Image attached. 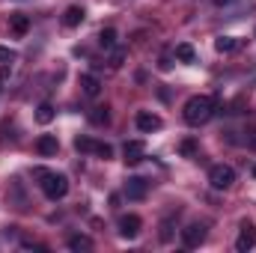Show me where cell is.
<instances>
[{
	"mask_svg": "<svg viewBox=\"0 0 256 253\" xmlns=\"http://www.w3.org/2000/svg\"><path fill=\"white\" fill-rule=\"evenodd\" d=\"M158 68H161V72H167V68H173V60H170V54H164V57L158 60Z\"/></svg>",
	"mask_w": 256,
	"mask_h": 253,
	"instance_id": "cell-25",
	"label": "cell"
},
{
	"mask_svg": "<svg viewBox=\"0 0 256 253\" xmlns=\"http://www.w3.org/2000/svg\"><path fill=\"white\" fill-rule=\"evenodd\" d=\"M161 126H164V122H161V116L146 114V110H143V114H137V128H140L143 134H152V131H158Z\"/></svg>",
	"mask_w": 256,
	"mask_h": 253,
	"instance_id": "cell-9",
	"label": "cell"
},
{
	"mask_svg": "<svg viewBox=\"0 0 256 253\" xmlns=\"http://www.w3.org/2000/svg\"><path fill=\"white\" fill-rule=\"evenodd\" d=\"M80 90H84V96L96 98V96L102 92V80H98L96 74H80Z\"/></svg>",
	"mask_w": 256,
	"mask_h": 253,
	"instance_id": "cell-10",
	"label": "cell"
},
{
	"mask_svg": "<svg viewBox=\"0 0 256 253\" xmlns=\"http://www.w3.org/2000/svg\"><path fill=\"white\" fill-rule=\"evenodd\" d=\"M9 27H12V33H15V36H24V33L30 30V18H27L24 12H15V15L9 18Z\"/></svg>",
	"mask_w": 256,
	"mask_h": 253,
	"instance_id": "cell-13",
	"label": "cell"
},
{
	"mask_svg": "<svg viewBox=\"0 0 256 253\" xmlns=\"http://www.w3.org/2000/svg\"><path fill=\"white\" fill-rule=\"evenodd\" d=\"M208 182H212V188L214 190L232 188V182H236V170H232L230 164H214V167L208 170Z\"/></svg>",
	"mask_w": 256,
	"mask_h": 253,
	"instance_id": "cell-3",
	"label": "cell"
},
{
	"mask_svg": "<svg viewBox=\"0 0 256 253\" xmlns=\"http://www.w3.org/2000/svg\"><path fill=\"white\" fill-rule=\"evenodd\" d=\"M254 176H256V167H254Z\"/></svg>",
	"mask_w": 256,
	"mask_h": 253,
	"instance_id": "cell-27",
	"label": "cell"
},
{
	"mask_svg": "<svg viewBox=\"0 0 256 253\" xmlns=\"http://www.w3.org/2000/svg\"><path fill=\"white\" fill-rule=\"evenodd\" d=\"M90 122H92V126H108V122H110L108 108H92V110H90Z\"/></svg>",
	"mask_w": 256,
	"mask_h": 253,
	"instance_id": "cell-18",
	"label": "cell"
},
{
	"mask_svg": "<svg viewBox=\"0 0 256 253\" xmlns=\"http://www.w3.org/2000/svg\"><path fill=\"white\" fill-rule=\"evenodd\" d=\"M146 190H149V185H146V179H140V176H131V179L126 182V196L128 200H143Z\"/></svg>",
	"mask_w": 256,
	"mask_h": 253,
	"instance_id": "cell-8",
	"label": "cell"
},
{
	"mask_svg": "<svg viewBox=\"0 0 256 253\" xmlns=\"http://www.w3.org/2000/svg\"><path fill=\"white\" fill-rule=\"evenodd\" d=\"M68 250H92V242L86 236H72L68 238Z\"/></svg>",
	"mask_w": 256,
	"mask_h": 253,
	"instance_id": "cell-19",
	"label": "cell"
},
{
	"mask_svg": "<svg viewBox=\"0 0 256 253\" xmlns=\"http://www.w3.org/2000/svg\"><path fill=\"white\" fill-rule=\"evenodd\" d=\"M122 155H126V164H140L146 158V143L143 140H128Z\"/></svg>",
	"mask_w": 256,
	"mask_h": 253,
	"instance_id": "cell-7",
	"label": "cell"
},
{
	"mask_svg": "<svg viewBox=\"0 0 256 253\" xmlns=\"http://www.w3.org/2000/svg\"><path fill=\"white\" fill-rule=\"evenodd\" d=\"M182 116H185V122L194 126V128L206 126V122L214 116V98H212V96H194V98H188Z\"/></svg>",
	"mask_w": 256,
	"mask_h": 253,
	"instance_id": "cell-1",
	"label": "cell"
},
{
	"mask_svg": "<svg viewBox=\"0 0 256 253\" xmlns=\"http://www.w3.org/2000/svg\"><path fill=\"white\" fill-rule=\"evenodd\" d=\"M96 155L108 161V158H114V146L110 143H96Z\"/></svg>",
	"mask_w": 256,
	"mask_h": 253,
	"instance_id": "cell-21",
	"label": "cell"
},
{
	"mask_svg": "<svg viewBox=\"0 0 256 253\" xmlns=\"http://www.w3.org/2000/svg\"><path fill=\"white\" fill-rule=\"evenodd\" d=\"M54 120V104H48V102H42L39 108H36V122H42V126H48Z\"/></svg>",
	"mask_w": 256,
	"mask_h": 253,
	"instance_id": "cell-16",
	"label": "cell"
},
{
	"mask_svg": "<svg viewBox=\"0 0 256 253\" xmlns=\"http://www.w3.org/2000/svg\"><path fill=\"white\" fill-rule=\"evenodd\" d=\"M36 149H39V155H57L60 143H57V137H54V134H42V137L36 140Z\"/></svg>",
	"mask_w": 256,
	"mask_h": 253,
	"instance_id": "cell-11",
	"label": "cell"
},
{
	"mask_svg": "<svg viewBox=\"0 0 256 253\" xmlns=\"http://www.w3.org/2000/svg\"><path fill=\"white\" fill-rule=\"evenodd\" d=\"M214 3H218V6H224V3H232V0H214Z\"/></svg>",
	"mask_w": 256,
	"mask_h": 253,
	"instance_id": "cell-26",
	"label": "cell"
},
{
	"mask_svg": "<svg viewBox=\"0 0 256 253\" xmlns=\"http://www.w3.org/2000/svg\"><path fill=\"white\" fill-rule=\"evenodd\" d=\"M98 45H102L104 51H114V48H116V30H114V27H104V30L98 33Z\"/></svg>",
	"mask_w": 256,
	"mask_h": 253,
	"instance_id": "cell-14",
	"label": "cell"
},
{
	"mask_svg": "<svg viewBox=\"0 0 256 253\" xmlns=\"http://www.w3.org/2000/svg\"><path fill=\"white\" fill-rule=\"evenodd\" d=\"M202 242H206V226H202V224H188V226L182 230V244H185V248L194 250V248H200Z\"/></svg>",
	"mask_w": 256,
	"mask_h": 253,
	"instance_id": "cell-4",
	"label": "cell"
},
{
	"mask_svg": "<svg viewBox=\"0 0 256 253\" xmlns=\"http://www.w3.org/2000/svg\"><path fill=\"white\" fill-rule=\"evenodd\" d=\"M33 179H39V188H42V194H45L51 202L63 200L66 194H68V179H66L63 173H51V170H45V167H36V170H33Z\"/></svg>",
	"mask_w": 256,
	"mask_h": 253,
	"instance_id": "cell-2",
	"label": "cell"
},
{
	"mask_svg": "<svg viewBox=\"0 0 256 253\" xmlns=\"http://www.w3.org/2000/svg\"><path fill=\"white\" fill-rule=\"evenodd\" d=\"M256 248V224L250 220H244L242 224V232H238V238H236V250H254Z\"/></svg>",
	"mask_w": 256,
	"mask_h": 253,
	"instance_id": "cell-5",
	"label": "cell"
},
{
	"mask_svg": "<svg viewBox=\"0 0 256 253\" xmlns=\"http://www.w3.org/2000/svg\"><path fill=\"white\" fill-rule=\"evenodd\" d=\"M179 149H182V155H185V158L196 155V143H194V140H182V146H179Z\"/></svg>",
	"mask_w": 256,
	"mask_h": 253,
	"instance_id": "cell-23",
	"label": "cell"
},
{
	"mask_svg": "<svg viewBox=\"0 0 256 253\" xmlns=\"http://www.w3.org/2000/svg\"><path fill=\"white\" fill-rule=\"evenodd\" d=\"M176 60H182V63H194V60H196V51H194V45H188V42L176 45Z\"/></svg>",
	"mask_w": 256,
	"mask_h": 253,
	"instance_id": "cell-17",
	"label": "cell"
},
{
	"mask_svg": "<svg viewBox=\"0 0 256 253\" xmlns=\"http://www.w3.org/2000/svg\"><path fill=\"white\" fill-rule=\"evenodd\" d=\"M214 48H218L220 54H232V51L238 48V39H236V36H218V39H214Z\"/></svg>",
	"mask_w": 256,
	"mask_h": 253,
	"instance_id": "cell-15",
	"label": "cell"
},
{
	"mask_svg": "<svg viewBox=\"0 0 256 253\" xmlns=\"http://www.w3.org/2000/svg\"><path fill=\"white\" fill-rule=\"evenodd\" d=\"M122 63H126V48H114V57H110V66H114V68H120Z\"/></svg>",
	"mask_w": 256,
	"mask_h": 253,
	"instance_id": "cell-22",
	"label": "cell"
},
{
	"mask_svg": "<svg viewBox=\"0 0 256 253\" xmlns=\"http://www.w3.org/2000/svg\"><path fill=\"white\" fill-rule=\"evenodd\" d=\"M140 226H143V220H140L137 214H126V218H120V236L128 238V242H134V238L140 236Z\"/></svg>",
	"mask_w": 256,
	"mask_h": 253,
	"instance_id": "cell-6",
	"label": "cell"
},
{
	"mask_svg": "<svg viewBox=\"0 0 256 253\" xmlns=\"http://www.w3.org/2000/svg\"><path fill=\"white\" fill-rule=\"evenodd\" d=\"M86 18V12H84V6H68L63 12V24L66 27H78L80 21Z\"/></svg>",
	"mask_w": 256,
	"mask_h": 253,
	"instance_id": "cell-12",
	"label": "cell"
},
{
	"mask_svg": "<svg viewBox=\"0 0 256 253\" xmlns=\"http://www.w3.org/2000/svg\"><path fill=\"white\" fill-rule=\"evenodd\" d=\"M15 60V51L12 48H0V63H12Z\"/></svg>",
	"mask_w": 256,
	"mask_h": 253,
	"instance_id": "cell-24",
	"label": "cell"
},
{
	"mask_svg": "<svg viewBox=\"0 0 256 253\" xmlns=\"http://www.w3.org/2000/svg\"><path fill=\"white\" fill-rule=\"evenodd\" d=\"M74 149L78 152H96V140H90V137H74Z\"/></svg>",
	"mask_w": 256,
	"mask_h": 253,
	"instance_id": "cell-20",
	"label": "cell"
}]
</instances>
